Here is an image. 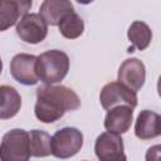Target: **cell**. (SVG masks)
I'll list each match as a JSON object with an SVG mask.
<instances>
[{
    "label": "cell",
    "instance_id": "18",
    "mask_svg": "<svg viewBox=\"0 0 161 161\" xmlns=\"http://www.w3.org/2000/svg\"><path fill=\"white\" fill-rule=\"evenodd\" d=\"M160 152H161L160 145H155V146L150 147L145 155L146 161H160Z\"/></svg>",
    "mask_w": 161,
    "mask_h": 161
},
{
    "label": "cell",
    "instance_id": "17",
    "mask_svg": "<svg viewBox=\"0 0 161 161\" xmlns=\"http://www.w3.org/2000/svg\"><path fill=\"white\" fill-rule=\"evenodd\" d=\"M59 33L67 39H77L84 31V21L83 19L75 13L72 11L68 14L58 25Z\"/></svg>",
    "mask_w": 161,
    "mask_h": 161
},
{
    "label": "cell",
    "instance_id": "11",
    "mask_svg": "<svg viewBox=\"0 0 161 161\" xmlns=\"http://www.w3.org/2000/svg\"><path fill=\"white\" fill-rule=\"evenodd\" d=\"M132 121L133 108L128 106H117L107 111L103 125L107 132L121 136L130 130Z\"/></svg>",
    "mask_w": 161,
    "mask_h": 161
},
{
    "label": "cell",
    "instance_id": "19",
    "mask_svg": "<svg viewBox=\"0 0 161 161\" xmlns=\"http://www.w3.org/2000/svg\"><path fill=\"white\" fill-rule=\"evenodd\" d=\"M1 70H3V60L0 58V74H1Z\"/></svg>",
    "mask_w": 161,
    "mask_h": 161
},
{
    "label": "cell",
    "instance_id": "5",
    "mask_svg": "<svg viewBox=\"0 0 161 161\" xmlns=\"http://www.w3.org/2000/svg\"><path fill=\"white\" fill-rule=\"evenodd\" d=\"M101 106L108 111L117 106H128L135 108L137 106V94L128 89L118 80L107 83L99 93Z\"/></svg>",
    "mask_w": 161,
    "mask_h": 161
},
{
    "label": "cell",
    "instance_id": "6",
    "mask_svg": "<svg viewBox=\"0 0 161 161\" xmlns=\"http://www.w3.org/2000/svg\"><path fill=\"white\" fill-rule=\"evenodd\" d=\"M16 34L24 43L38 44L48 35V25L36 13L25 14L16 24Z\"/></svg>",
    "mask_w": 161,
    "mask_h": 161
},
{
    "label": "cell",
    "instance_id": "2",
    "mask_svg": "<svg viewBox=\"0 0 161 161\" xmlns=\"http://www.w3.org/2000/svg\"><path fill=\"white\" fill-rule=\"evenodd\" d=\"M69 57L59 49H50L36 57V74L44 84L62 82L69 70Z\"/></svg>",
    "mask_w": 161,
    "mask_h": 161
},
{
    "label": "cell",
    "instance_id": "20",
    "mask_svg": "<svg viewBox=\"0 0 161 161\" xmlns=\"http://www.w3.org/2000/svg\"><path fill=\"white\" fill-rule=\"evenodd\" d=\"M118 161H127V157H126V156H123V157H122L121 160H118Z\"/></svg>",
    "mask_w": 161,
    "mask_h": 161
},
{
    "label": "cell",
    "instance_id": "7",
    "mask_svg": "<svg viewBox=\"0 0 161 161\" xmlns=\"http://www.w3.org/2000/svg\"><path fill=\"white\" fill-rule=\"evenodd\" d=\"M10 74L20 84L34 86L39 82L36 74V57L28 53H19L10 62Z\"/></svg>",
    "mask_w": 161,
    "mask_h": 161
},
{
    "label": "cell",
    "instance_id": "1",
    "mask_svg": "<svg viewBox=\"0 0 161 161\" xmlns=\"http://www.w3.org/2000/svg\"><path fill=\"white\" fill-rule=\"evenodd\" d=\"M79 107L78 94L65 86L44 84L36 89L34 113L43 123H53L62 118L65 112L75 111Z\"/></svg>",
    "mask_w": 161,
    "mask_h": 161
},
{
    "label": "cell",
    "instance_id": "15",
    "mask_svg": "<svg viewBox=\"0 0 161 161\" xmlns=\"http://www.w3.org/2000/svg\"><path fill=\"white\" fill-rule=\"evenodd\" d=\"M127 38L132 43V47L128 48V53L135 52V48L137 50H145L148 48L152 40V31L151 28L141 20H135L128 30H127Z\"/></svg>",
    "mask_w": 161,
    "mask_h": 161
},
{
    "label": "cell",
    "instance_id": "9",
    "mask_svg": "<svg viewBox=\"0 0 161 161\" xmlns=\"http://www.w3.org/2000/svg\"><path fill=\"white\" fill-rule=\"evenodd\" d=\"M123 140L118 135L103 132L96 138L94 153L98 161H118L125 155Z\"/></svg>",
    "mask_w": 161,
    "mask_h": 161
},
{
    "label": "cell",
    "instance_id": "16",
    "mask_svg": "<svg viewBox=\"0 0 161 161\" xmlns=\"http://www.w3.org/2000/svg\"><path fill=\"white\" fill-rule=\"evenodd\" d=\"M29 133L30 153L34 157H47L52 155V137L43 130H31Z\"/></svg>",
    "mask_w": 161,
    "mask_h": 161
},
{
    "label": "cell",
    "instance_id": "14",
    "mask_svg": "<svg viewBox=\"0 0 161 161\" xmlns=\"http://www.w3.org/2000/svg\"><path fill=\"white\" fill-rule=\"evenodd\" d=\"M21 107L20 93L11 86H0V119H10L18 114Z\"/></svg>",
    "mask_w": 161,
    "mask_h": 161
},
{
    "label": "cell",
    "instance_id": "3",
    "mask_svg": "<svg viewBox=\"0 0 161 161\" xmlns=\"http://www.w3.org/2000/svg\"><path fill=\"white\" fill-rule=\"evenodd\" d=\"M29 133L23 128L8 131L0 142V161H29Z\"/></svg>",
    "mask_w": 161,
    "mask_h": 161
},
{
    "label": "cell",
    "instance_id": "13",
    "mask_svg": "<svg viewBox=\"0 0 161 161\" xmlns=\"http://www.w3.org/2000/svg\"><path fill=\"white\" fill-rule=\"evenodd\" d=\"M72 11H74V8L68 0H45L39 8V15L47 25L52 26H58L59 23Z\"/></svg>",
    "mask_w": 161,
    "mask_h": 161
},
{
    "label": "cell",
    "instance_id": "10",
    "mask_svg": "<svg viewBox=\"0 0 161 161\" xmlns=\"http://www.w3.org/2000/svg\"><path fill=\"white\" fill-rule=\"evenodd\" d=\"M30 0H0V31H5L28 14Z\"/></svg>",
    "mask_w": 161,
    "mask_h": 161
},
{
    "label": "cell",
    "instance_id": "8",
    "mask_svg": "<svg viewBox=\"0 0 161 161\" xmlns=\"http://www.w3.org/2000/svg\"><path fill=\"white\" fill-rule=\"evenodd\" d=\"M117 78L119 83L137 93L146 80V67L138 58H127L119 65Z\"/></svg>",
    "mask_w": 161,
    "mask_h": 161
},
{
    "label": "cell",
    "instance_id": "12",
    "mask_svg": "<svg viewBox=\"0 0 161 161\" xmlns=\"http://www.w3.org/2000/svg\"><path fill=\"white\" fill-rule=\"evenodd\" d=\"M160 121H161V117L158 113L150 111V109L141 111L135 122L136 137L143 141L158 137L161 135Z\"/></svg>",
    "mask_w": 161,
    "mask_h": 161
},
{
    "label": "cell",
    "instance_id": "4",
    "mask_svg": "<svg viewBox=\"0 0 161 161\" xmlns=\"http://www.w3.org/2000/svg\"><path fill=\"white\" fill-rule=\"evenodd\" d=\"M83 146V133L75 127H63L52 136V155L67 160L77 155Z\"/></svg>",
    "mask_w": 161,
    "mask_h": 161
}]
</instances>
